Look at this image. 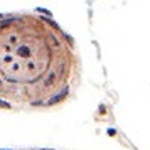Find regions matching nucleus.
<instances>
[{"mask_svg":"<svg viewBox=\"0 0 150 150\" xmlns=\"http://www.w3.org/2000/svg\"><path fill=\"white\" fill-rule=\"evenodd\" d=\"M27 150H46V149H27Z\"/></svg>","mask_w":150,"mask_h":150,"instance_id":"obj_2","label":"nucleus"},{"mask_svg":"<svg viewBox=\"0 0 150 150\" xmlns=\"http://www.w3.org/2000/svg\"><path fill=\"white\" fill-rule=\"evenodd\" d=\"M79 76L74 41L39 12L0 14V110L66 101Z\"/></svg>","mask_w":150,"mask_h":150,"instance_id":"obj_1","label":"nucleus"}]
</instances>
